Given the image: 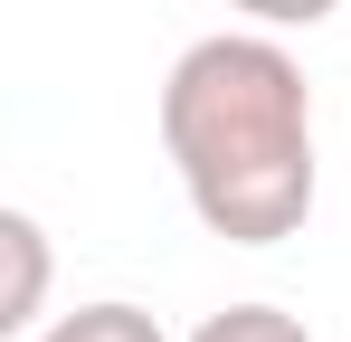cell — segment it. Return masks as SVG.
Listing matches in <instances>:
<instances>
[{
	"label": "cell",
	"instance_id": "obj_1",
	"mask_svg": "<svg viewBox=\"0 0 351 342\" xmlns=\"http://www.w3.org/2000/svg\"><path fill=\"white\" fill-rule=\"evenodd\" d=\"M162 152L190 219L228 247H276L313 219V86L276 29L190 38L162 76Z\"/></svg>",
	"mask_w": 351,
	"mask_h": 342
},
{
	"label": "cell",
	"instance_id": "obj_2",
	"mask_svg": "<svg viewBox=\"0 0 351 342\" xmlns=\"http://www.w3.org/2000/svg\"><path fill=\"white\" fill-rule=\"evenodd\" d=\"M0 247H10L0 333H38V314H48V228L29 219V209H0Z\"/></svg>",
	"mask_w": 351,
	"mask_h": 342
},
{
	"label": "cell",
	"instance_id": "obj_3",
	"mask_svg": "<svg viewBox=\"0 0 351 342\" xmlns=\"http://www.w3.org/2000/svg\"><path fill=\"white\" fill-rule=\"evenodd\" d=\"M38 342H171L143 304H123V295H105V304H76V314H58Z\"/></svg>",
	"mask_w": 351,
	"mask_h": 342
},
{
	"label": "cell",
	"instance_id": "obj_4",
	"mask_svg": "<svg viewBox=\"0 0 351 342\" xmlns=\"http://www.w3.org/2000/svg\"><path fill=\"white\" fill-rule=\"evenodd\" d=\"M190 342H313V333H304V314H285V304H219V314H199Z\"/></svg>",
	"mask_w": 351,
	"mask_h": 342
},
{
	"label": "cell",
	"instance_id": "obj_5",
	"mask_svg": "<svg viewBox=\"0 0 351 342\" xmlns=\"http://www.w3.org/2000/svg\"><path fill=\"white\" fill-rule=\"evenodd\" d=\"M228 10H247L256 29H323L342 0H228Z\"/></svg>",
	"mask_w": 351,
	"mask_h": 342
}]
</instances>
